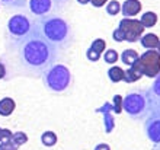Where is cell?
<instances>
[{
  "instance_id": "83f0119b",
  "label": "cell",
  "mask_w": 160,
  "mask_h": 150,
  "mask_svg": "<svg viewBox=\"0 0 160 150\" xmlns=\"http://www.w3.org/2000/svg\"><path fill=\"white\" fill-rule=\"evenodd\" d=\"M112 38H114L117 42H122V41H125V37H124V34L121 32V29L119 28H117V29L112 32Z\"/></svg>"
},
{
  "instance_id": "836d02e7",
  "label": "cell",
  "mask_w": 160,
  "mask_h": 150,
  "mask_svg": "<svg viewBox=\"0 0 160 150\" xmlns=\"http://www.w3.org/2000/svg\"><path fill=\"white\" fill-rule=\"evenodd\" d=\"M157 51H159V54H160V42H159V45H157V48H156Z\"/></svg>"
},
{
  "instance_id": "ac0fdd59",
  "label": "cell",
  "mask_w": 160,
  "mask_h": 150,
  "mask_svg": "<svg viewBox=\"0 0 160 150\" xmlns=\"http://www.w3.org/2000/svg\"><path fill=\"white\" fill-rule=\"evenodd\" d=\"M140 22L144 25V28H153L157 23V15L154 12H146L143 13Z\"/></svg>"
},
{
  "instance_id": "3957f363",
  "label": "cell",
  "mask_w": 160,
  "mask_h": 150,
  "mask_svg": "<svg viewBox=\"0 0 160 150\" xmlns=\"http://www.w3.org/2000/svg\"><path fill=\"white\" fill-rule=\"evenodd\" d=\"M122 109L131 118H144L152 112V105L147 96V91H134L122 98Z\"/></svg>"
},
{
  "instance_id": "e575fe53",
  "label": "cell",
  "mask_w": 160,
  "mask_h": 150,
  "mask_svg": "<svg viewBox=\"0 0 160 150\" xmlns=\"http://www.w3.org/2000/svg\"><path fill=\"white\" fill-rule=\"evenodd\" d=\"M0 150H4V149H2V147H0Z\"/></svg>"
},
{
  "instance_id": "4dcf8cb0",
  "label": "cell",
  "mask_w": 160,
  "mask_h": 150,
  "mask_svg": "<svg viewBox=\"0 0 160 150\" xmlns=\"http://www.w3.org/2000/svg\"><path fill=\"white\" fill-rule=\"evenodd\" d=\"M4 76H6V67L0 63V79H3Z\"/></svg>"
},
{
  "instance_id": "52a82bcc",
  "label": "cell",
  "mask_w": 160,
  "mask_h": 150,
  "mask_svg": "<svg viewBox=\"0 0 160 150\" xmlns=\"http://www.w3.org/2000/svg\"><path fill=\"white\" fill-rule=\"evenodd\" d=\"M119 29L124 34L125 37V41L128 42H135L138 41L140 38L143 37L144 34V25L137 19H130V18H124L121 22H119Z\"/></svg>"
},
{
  "instance_id": "ffe728a7",
  "label": "cell",
  "mask_w": 160,
  "mask_h": 150,
  "mask_svg": "<svg viewBox=\"0 0 160 150\" xmlns=\"http://www.w3.org/2000/svg\"><path fill=\"white\" fill-rule=\"evenodd\" d=\"M41 142L45 144V146H54L57 143V136L52 131H45V133L41 136Z\"/></svg>"
},
{
  "instance_id": "ba28073f",
  "label": "cell",
  "mask_w": 160,
  "mask_h": 150,
  "mask_svg": "<svg viewBox=\"0 0 160 150\" xmlns=\"http://www.w3.org/2000/svg\"><path fill=\"white\" fill-rule=\"evenodd\" d=\"M32 26H34L32 22H31L29 18L25 16V15H15V16H12L8 22L9 32L18 38L26 35V34L32 29Z\"/></svg>"
},
{
  "instance_id": "1f68e13d",
  "label": "cell",
  "mask_w": 160,
  "mask_h": 150,
  "mask_svg": "<svg viewBox=\"0 0 160 150\" xmlns=\"http://www.w3.org/2000/svg\"><path fill=\"white\" fill-rule=\"evenodd\" d=\"M77 2H79L80 4H86V3H89L90 0H77Z\"/></svg>"
},
{
  "instance_id": "9c48e42d",
  "label": "cell",
  "mask_w": 160,
  "mask_h": 150,
  "mask_svg": "<svg viewBox=\"0 0 160 150\" xmlns=\"http://www.w3.org/2000/svg\"><path fill=\"white\" fill-rule=\"evenodd\" d=\"M146 134L154 144L160 143V112H150L146 120Z\"/></svg>"
},
{
  "instance_id": "30bf717a",
  "label": "cell",
  "mask_w": 160,
  "mask_h": 150,
  "mask_svg": "<svg viewBox=\"0 0 160 150\" xmlns=\"http://www.w3.org/2000/svg\"><path fill=\"white\" fill-rule=\"evenodd\" d=\"M147 96L152 105V112H160V73L154 77L150 89H147Z\"/></svg>"
},
{
  "instance_id": "f546056e",
  "label": "cell",
  "mask_w": 160,
  "mask_h": 150,
  "mask_svg": "<svg viewBox=\"0 0 160 150\" xmlns=\"http://www.w3.org/2000/svg\"><path fill=\"white\" fill-rule=\"evenodd\" d=\"M95 150H111V147L108 146V144H105V143H102V144H98V146L95 147Z\"/></svg>"
},
{
  "instance_id": "484cf974",
  "label": "cell",
  "mask_w": 160,
  "mask_h": 150,
  "mask_svg": "<svg viewBox=\"0 0 160 150\" xmlns=\"http://www.w3.org/2000/svg\"><path fill=\"white\" fill-rule=\"evenodd\" d=\"M112 111L119 114L122 111V96L115 95L114 96V105H112Z\"/></svg>"
},
{
  "instance_id": "8992f818",
  "label": "cell",
  "mask_w": 160,
  "mask_h": 150,
  "mask_svg": "<svg viewBox=\"0 0 160 150\" xmlns=\"http://www.w3.org/2000/svg\"><path fill=\"white\" fill-rule=\"evenodd\" d=\"M138 64L141 67L144 76L156 77L160 73V54L157 50H147L144 54L140 55Z\"/></svg>"
},
{
  "instance_id": "7402d4cb",
  "label": "cell",
  "mask_w": 160,
  "mask_h": 150,
  "mask_svg": "<svg viewBox=\"0 0 160 150\" xmlns=\"http://www.w3.org/2000/svg\"><path fill=\"white\" fill-rule=\"evenodd\" d=\"M12 138L18 146H22V144H25V143L28 142V136H26L25 133H22V131H18V133L12 134Z\"/></svg>"
},
{
  "instance_id": "d6a6232c",
  "label": "cell",
  "mask_w": 160,
  "mask_h": 150,
  "mask_svg": "<svg viewBox=\"0 0 160 150\" xmlns=\"http://www.w3.org/2000/svg\"><path fill=\"white\" fill-rule=\"evenodd\" d=\"M157 144H159V146L154 147V150H160V143H157Z\"/></svg>"
},
{
  "instance_id": "f1b7e54d",
  "label": "cell",
  "mask_w": 160,
  "mask_h": 150,
  "mask_svg": "<svg viewBox=\"0 0 160 150\" xmlns=\"http://www.w3.org/2000/svg\"><path fill=\"white\" fill-rule=\"evenodd\" d=\"M106 2H108V0H90V3H92L95 8H102Z\"/></svg>"
},
{
  "instance_id": "5bb4252c",
  "label": "cell",
  "mask_w": 160,
  "mask_h": 150,
  "mask_svg": "<svg viewBox=\"0 0 160 150\" xmlns=\"http://www.w3.org/2000/svg\"><path fill=\"white\" fill-rule=\"evenodd\" d=\"M143 75V71H141V67H140L138 64V60L132 64V66H130V69L125 71V76H124V80H125L127 83H132V82H137V80L141 77Z\"/></svg>"
},
{
  "instance_id": "277c9868",
  "label": "cell",
  "mask_w": 160,
  "mask_h": 150,
  "mask_svg": "<svg viewBox=\"0 0 160 150\" xmlns=\"http://www.w3.org/2000/svg\"><path fill=\"white\" fill-rule=\"evenodd\" d=\"M44 82L51 91L64 92L72 83V73L64 64H54L45 71Z\"/></svg>"
},
{
  "instance_id": "5b68a950",
  "label": "cell",
  "mask_w": 160,
  "mask_h": 150,
  "mask_svg": "<svg viewBox=\"0 0 160 150\" xmlns=\"http://www.w3.org/2000/svg\"><path fill=\"white\" fill-rule=\"evenodd\" d=\"M68 0H29L31 12L37 16H50L66 6Z\"/></svg>"
},
{
  "instance_id": "cb8c5ba5",
  "label": "cell",
  "mask_w": 160,
  "mask_h": 150,
  "mask_svg": "<svg viewBox=\"0 0 160 150\" xmlns=\"http://www.w3.org/2000/svg\"><path fill=\"white\" fill-rule=\"evenodd\" d=\"M26 2H29V0H2L4 6H10V8H23Z\"/></svg>"
},
{
  "instance_id": "d6986e66",
  "label": "cell",
  "mask_w": 160,
  "mask_h": 150,
  "mask_svg": "<svg viewBox=\"0 0 160 150\" xmlns=\"http://www.w3.org/2000/svg\"><path fill=\"white\" fill-rule=\"evenodd\" d=\"M108 76H109V79L112 80V82H121V80H124V76H125V71L122 70L121 67H111L109 70H108Z\"/></svg>"
},
{
  "instance_id": "8fae6325",
  "label": "cell",
  "mask_w": 160,
  "mask_h": 150,
  "mask_svg": "<svg viewBox=\"0 0 160 150\" xmlns=\"http://www.w3.org/2000/svg\"><path fill=\"white\" fill-rule=\"evenodd\" d=\"M105 47H106V42L103 41V39H101V38L95 39V41L92 42V45L89 47V50L86 51L88 59L90 60V61H98V60L101 59V54L103 53Z\"/></svg>"
},
{
  "instance_id": "e0dca14e",
  "label": "cell",
  "mask_w": 160,
  "mask_h": 150,
  "mask_svg": "<svg viewBox=\"0 0 160 150\" xmlns=\"http://www.w3.org/2000/svg\"><path fill=\"white\" fill-rule=\"evenodd\" d=\"M138 59H140L138 54H137V51H134V50H125V51H122V54H121L122 63L127 64V66H132Z\"/></svg>"
},
{
  "instance_id": "4fadbf2b",
  "label": "cell",
  "mask_w": 160,
  "mask_h": 150,
  "mask_svg": "<svg viewBox=\"0 0 160 150\" xmlns=\"http://www.w3.org/2000/svg\"><path fill=\"white\" fill-rule=\"evenodd\" d=\"M111 111H112V105L109 104V102H105L103 104V106H101V108H98V112H102L103 114V122H105V131L108 134L114 130L115 127V120L114 117L111 115Z\"/></svg>"
},
{
  "instance_id": "6da1fadb",
  "label": "cell",
  "mask_w": 160,
  "mask_h": 150,
  "mask_svg": "<svg viewBox=\"0 0 160 150\" xmlns=\"http://www.w3.org/2000/svg\"><path fill=\"white\" fill-rule=\"evenodd\" d=\"M18 53L22 66L38 75L54 66L60 54V48L47 39L38 22H35L32 29L19 38Z\"/></svg>"
},
{
  "instance_id": "44dd1931",
  "label": "cell",
  "mask_w": 160,
  "mask_h": 150,
  "mask_svg": "<svg viewBox=\"0 0 160 150\" xmlns=\"http://www.w3.org/2000/svg\"><path fill=\"white\" fill-rule=\"evenodd\" d=\"M106 12L109 15H117V13L121 12V4L117 0H111L109 3L106 4Z\"/></svg>"
},
{
  "instance_id": "9a60e30c",
  "label": "cell",
  "mask_w": 160,
  "mask_h": 150,
  "mask_svg": "<svg viewBox=\"0 0 160 150\" xmlns=\"http://www.w3.org/2000/svg\"><path fill=\"white\" fill-rule=\"evenodd\" d=\"M140 42H141V45L146 50H156L160 39L156 34H146V35H143V37L140 38Z\"/></svg>"
},
{
  "instance_id": "603a6c76",
  "label": "cell",
  "mask_w": 160,
  "mask_h": 150,
  "mask_svg": "<svg viewBox=\"0 0 160 150\" xmlns=\"http://www.w3.org/2000/svg\"><path fill=\"white\" fill-rule=\"evenodd\" d=\"M103 59H105L106 63H109V64H114L117 60H118V53L115 50H106L105 54H103Z\"/></svg>"
},
{
  "instance_id": "d4e9b609",
  "label": "cell",
  "mask_w": 160,
  "mask_h": 150,
  "mask_svg": "<svg viewBox=\"0 0 160 150\" xmlns=\"http://www.w3.org/2000/svg\"><path fill=\"white\" fill-rule=\"evenodd\" d=\"M0 147L2 149H4V150H18V144L15 142H13V138L10 137V138H8V140H4V142H2L0 143Z\"/></svg>"
},
{
  "instance_id": "7c38bea8",
  "label": "cell",
  "mask_w": 160,
  "mask_h": 150,
  "mask_svg": "<svg viewBox=\"0 0 160 150\" xmlns=\"http://www.w3.org/2000/svg\"><path fill=\"white\" fill-rule=\"evenodd\" d=\"M121 12L125 18H132L141 12V2L140 0H125L121 6Z\"/></svg>"
},
{
  "instance_id": "2e32d148",
  "label": "cell",
  "mask_w": 160,
  "mask_h": 150,
  "mask_svg": "<svg viewBox=\"0 0 160 150\" xmlns=\"http://www.w3.org/2000/svg\"><path fill=\"white\" fill-rule=\"evenodd\" d=\"M15 111V101L12 98H3L0 99V115L8 117Z\"/></svg>"
},
{
  "instance_id": "4316f807",
  "label": "cell",
  "mask_w": 160,
  "mask_h": 150,
  "mask_svg": "<svg viewBox=\"0 0 160 150\" xmlns=\"http://www.w3.org/2000/svg\"><path fill=\"white\" fill-rule=\"evenodd\" d=\"M12 137V133H10V130L8 128H2L0 127V143L4 142V140H8V138Z\"/></svg>"
},
{
  "instance_id": "7a4b0ae2",
  "label": "cell",
  "mask_w": 160,
  "mask_h": 150,
  "mask_svg": "<svg viewBox=\"0 0 160 150\" xmlns=\"http://www.w3.org/2000/svg\"><path fill=\"white\" fill-rule=\"evenodd\" d=\"M38 25L41 28L42 34L45 35L48 41H51L58 48H66L73 41V31L72 26L63 18L50 15L44 16L38 21Z\"/></svg>"
}]
</instances>
